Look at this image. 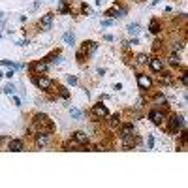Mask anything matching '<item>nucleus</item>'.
I'll return each instance as SVG.
<instances>
[{"mask_svg": "<svg viewBox=\"0 0 188 188\" xmlns=\"http://www.w3.org/2000/svg\"><path fill=\"white\" fill-rule=\"evenodd\" d=\"M34 126L38 128V132H47V134H51L53 132V122L49 121V117H47L45 113H36L34 115V119H32Z\"/></svg>", "mask_w": 188, "mask_h": 188, "instance_id": "1", "label": "nucleus"}, {"mask_svg": "<svg viewBox=\"0 0 188 188\" xmlns=\"http://www.w3.org/2000/svg\"><path fill=\"white\" fill-rule=\"evenodd\" d=\"M96 51H98V43H96V41H92V40H88V41H83L81 49L77 51V58L81 60V58H85V57H90V55H94Z\"/></svg>", "mask_w": 188, "mask_h": 188, "instance_id": "2", "label": "nucleus"}, {"mask_svg": "<svg viewBox=\"0 0 188 188\" xmlns=\"http://www.w3.org/2000/svg\"><path fill=\"white\" fill-rule=\"evenodd\" d=\"M32 83H34L38 88H41V90H51V88H53V81H51L49 77H45V75H40V74L32 75Z\"/></svg>", "mask_w": 188, "mask_h": 188, "instance_id": "3", "label": "nucleus"}, {"mask_svg": "<svg viewBox=\"0 0 188 188\" xmlns=\"http://www.w3.org/2000/svg\"><path fill=\"white\" fill-rule=\"evenodd\" d=\"M166 121H168V130L171 134H175L177 130L182 128V117H179V115H171L169 119H166Z\"/></svg>", "mask_w": 188, "mask_h": 188, "instance_id": "4", "label": "nucleus"}, {"mask_svg": "<svg viewBox=\"0 0 188 188\" xmlns=\"http://www.w3.org/2000/svg\"><path fill=\"white\" fill-rule=\"evenodd\" d=\"M126 11H128V10H126L124 6L115 4L113 8H109V10L105 11V15H107V17H111V19H115V17H124V15H126Z\"/></svg>", "mask_w": 188, "mask_h": 188, "instance_id": "5", "label": "nucleus"}, {"mask_svg": "<svg viewBox=\"0 0 188 188\" xmlns=\"http://www.w3.org/2000/svg\"><path fill=\"white\" fill-rule=\"evenodd\" d=\"M92 115H94V119H105V117L109 115V111H107V107L102 102H98L96 105H92Z\"/></svg>", "mask_w": 188, "mask_h": 188, "instance_id": "6", "label": "nucleus"}, {"mask_svg": "<svg viewBox=\"0 0 188 188\" xmlns=\"http://www.w3.org/2000/svg\"><path fill=\"white\" fill-rule=\"evenodd\" d=\"M149 119L154 124H162V122H166V113L160 111V109H151L149 111Z\"/></svg>", "mask_w": 188, "mask_h": 188, "instance_id": "7", "label": "nucleus"}, {"mask_svg": "<svg viewBox=\"0 0 188 188\" xmlns=\"http://www.w3.org/2000/svg\"><path fill=\"white\" fill-rule=\"evenodd\" d=\"M53 19H55V13H45L41 19H40V27L43 32L51 30V25H53Z\"/></svg>", "mask_w": 188, "mask_h": 188, "instance_id": "8", "label": "nucleus"}, {"mask_svg": "<svg viewBox=\"0 0 188 188\" xmlns=\"http://www.w3.org/2000/svg\"><path fill=\"white\" fill-rule=\"evenodd\" d=\"M137 85H139L141 90H149L152 87V79L145 74H137Z\"/></svg>", "mask_w": 188, "mask_h": 188, "instance_id": "9", "label": "nucleus"}, {"mask_svg": "<svg viewBox=\"0 0 188 188\" xmlns=\"http://www.w3.org/2000/svg\"><path fill=\"white\" fill-rule=\"evenodd\" d=\"M164 66H166V62H164L162 58H149V68H151V72L160 74L162 70H164Z\"/></svg>", "mask_w": 188, "mask_h": 188, "instance_id": "10", "label": "nucleus"}, {"mask_svg": "<svg viewBox=\"0 0 188 188\" xmlns=\"http://www.w3.org/2000/svg\"><path fill=\"white\" fill-rule=\"evenodd\" d=\"M36 145L38 147H47V145H49V134H47V132H38Z\"/></svg>", "mask_w": 188, "mask_h": 188, "instance_id": "11", "label": "nucleus"}, {"mask_svg": "<svg viewBox=\"0 0 188 188\" xmlns=\"http://www.w3.org/2000/svg\"><path fill=\"white\" fill-rule=\"evenodd\" d=\"M72 139L74 141H77L79 145H87L88 143V135L85 134V132H81V130H77V132H74V135H72Z\"/></svg>", "mask_w": 188, "mask_h": 188, "instance_id": "12", "label": "nucleus"}, {"mask_svg": "<svg viewBox=\"0 0 188 188\" xmlns=\"http://www.w3.org/2000/svg\"><path fill=\"white\" fill-rule=\"evenodd\" d=\"M23 147H25L23 139H10V143H8V149H10V151H13V152L23 151Z\"/></svg>", "mask_w": 188, "mask_h": 188, "instance_id": "13", "label": "nucleus"}, {"mask_svg": "<svg viewBox=\"0 0 188 188\" xmlns=\"http://www.w3.org/2000/svg\"><path fill=\"white\" fill-rule=\"evenodd\" d=\"M132 134H134V124H132V122L122 124L121 130H119V135H121V137H126V135H132Z\"/></svg>", "mask_w": 188, "mask_h": 188, "instance_id": "14", "label": "nucleus"}, {"mask_svg": "<svg viewBox=\"0 0 188 188\" xmlns=\"http://www.w3.org/2000/svg\"><path fill=\"white\" fill-rule=\"evenodd\" d=\"M28 68H30V70H36V72H45V70L49 68V64H47L45 60H40V62H34V64H30Z\"/></svg>", "mask_w": 188, "mask_h": 188, "instance_id": "15", "label": "nucleus"}, {"mask_svg": "<svg viewBox=\"0 0 188 188\" xmlns=\"http://www.w3.org/2000/svg\"><path fill=\"white\" fill-rule=\"evenodd\" d=\"M149 30H151V34H160L162 25H160V21H158V19H152V21H151V27H149Z\"/></svg>", "mask_w": 188, "mask_h": 188, "instance_id": "16", "label": "nucleus"}, {"mask_svg": "<svg viewBox=\"0 0 188 188\" xmlns=\"http://www.w3.org/2000/svg\"><path fill=\"white\" fill-rule=\"evenodd\" d=\"M171 81H173V77H171V74H168V72H160V83L162 85H171Z\"/></svg>", "mask_w": 188, "mask_h": 188, "instance_id": "17", "label": "nucleus"}, {"mask_svg": "<svg viewBox=\"0 0 188 188\" xmlns=\"http://www.w3.org/2000/svg\"><path fill=\"white\" fill-rule=\"evenodd\" d=\"M62 38H64V41H66L68 45H74V43H75V34H74V32H70V30H68V32H64V36H62Z\"/></svg>", "mask_w": 188, "mask_h": 188, "instance_id": "18", "label": "nucleus"}, {"mask_svg": "<svg viewBox=\"0 0 188 188\" xmlns=\"http://www.w3.org/2000/svg\"><path fill=\"white\" fill-rule=\"evenodd\" d=\"M109 124H111V126H119V124H121V113L111 115V117H109Z\"/></svg>", "mask_w": 188, "mask_h": 188, "instance_id": "19", "label": "nucleus"}, {"mask_svg": "<svg viewBox=\"0 0 188 188\" xmlns=\"http://www.w3.org/2000/svg\"><path fill=\"white\" fill-rule=\"evenodd\" d=\"M126 30H128V34H130V36H135V34L139 32V25H137V23H132V25H128V28H126Z\"/></svg>", "mask_w": 188, "mask_h": 188, "instance_id": "20", "label": "nucleus"}, {"mask_svg": "<svg viewBox=\"0 0 188 188\" xmlns=\"http://www.w3.org/2000/svg\"><path fill=\"white\" fill-rule=\"evenodd\" d=\"M147 62H149V57L145 53H141V55L135 57V64H147Z\"/></svg>", "mask_w": 188, "mask_h": 188, "instance_id": "21", "label": "nucleus"}, {"mask_svg": "<svg viewBox=\"0 0 188 188\" xmlns=\"http://www.w3.org/2000/svg\"><path fill=\"white\" fill-rule=\"evenodd\" d=\"M64 149H81V145L77 143V141H66V143H64Z\"/></svg>", "mask_w": 188, "mask_h": 188, "instance_id": "22", "label": "nucleus"}, {"mask_svg": "<svg viewBox=\"0 0 188 188\" xmlns=\"http://www.w3.org/2000/svg\"><path fill=\"white\" fill-rule=\"evenodd\" d=\"M58 11H60V13H70V8L66 6V0H60V4H58Z\"/></svg>", "mask_w": 188, "mask_h": 188, "instance_id": "23", "label": "nucleus"}, {"mask_svg": "<svg viewBox=\"0 0 188 188\" xmlns=\"http://www.w3.org/2000/svg\"><path fill=\"white\" fill-rule=\"evenodd\" d=\"M70 113H72L74 119H81V117H83V113H81L79 109H75V107H70Z\"/></svg>", "mask_w": 188, "mask_h": 188, "instance_id": "24", "label": "nucleus"}, {"mask_svg": "<svg viewBox=\"0 0 188 188\" xmlns=\"http://www.w3.org/2000/svg\"><path fill=\"white\" fill-rule=\"evenodd\" d=\"M169 64H171V66H181V60H179V57H177V55H171V58H169Z\"/></svg>", "mask_w": 188, "mask_h": 188, "instance_id": "25", "label": "nucleus"}, {"mask_svg": "<svg viewBox=\"0 0 188 188\" xmlns=\"http://www.w3.org/2000/svg\"><path fill=\"white\" fill-rule=\"evenodd\" d=\"M58 94H60V98H68V96H70V92H68L66 87H60V88H58Z\"/></svg>", "mask_w": 188, "mask_h": 188, "instance_id": "26", "label": "nucleus"}, {"mask_svg": "<svg viewBox=\"0 0 188 188\" xmlns=\"http://www.w3.org/2000/svg\"><path fill=\"white\" fill-rule=\"evenodd\" d=\"M4 92H6V94H13V92H15V87L10 83V85H6V87H4Z\"/></svg>", "mask_w": 188, "mask_h": 188, "instance_id": "27", "label": "nucleus"}, {"mask_svg": "<svg viewBox=\"0 0 188 188\" xmlns=\"http://www.w3.org/2000/svg\"><path fill=\"white\" fill-rule=\"evenodd\" d=\"M181 83H182V87H186V83H188V74H186V72L181 75Z\"/></svg>", "mask_w": 188, "mask_h": 188, "instance_id": "28", "label": "nucleus"}, {"mask_svg": "<svg viewBox=\"0 0 188 188\" xmlns=\"http://www.w3.org/2000/svg\"><path fill=\"white\" fill-rule=\"evenodd\" d=\"M68 83L70 85H77V77L75 75H68Z\"/></svg>", "mask_w": 188, "mask_h": 188, "instance_id": "29", "label": "nucleus"}, {"mask_svg": "<svg viewBox=\"0 0 188 188\" xmlns=\"http://www.w3.org/2000/svg\"><path fill=\"white\" fill-rule=\"evenodd\" d=\"M147 145H149V149H152V147H154V137H152V135H149V137H147Z\"/></svg>", "mask_w": 188, "mask_h": 188, "instance_id": "30", "label": "nucleus"}, {"mask_svg": "<svg viewBox=\"0 0 188 188\" xmlns=\"http://www.w3.org/2000/svg\"><path fill=\"white\" fill-rule=\"evenodd\" d=\"M113 25V19H105V21H102V27H111Z\"/></svg>", "mask_w": 188, "mask_h": 188, "instance_id": "31", "label": "nucleus"}, {"mask_svg": "<svg viewBox=\"0 0 188 188\" xmlns=\"http://www.w3.org/2000/svg\"><path fill=\"white\" fill-rule=\"evenodd\" d=\"M81 11H83V13H92V10H90L87 4H83V6H81Z\"/></svg>", "mask_w": 188, "mask_h": 188, "instance_id": "32", "label": "nucleus"}, {"mask_svg": "<svg viewBox=\"0 0 188 188\" xmlns=\"http://www.w3.org/2000/svg\"><path fill=\"white\" fill-rule=\"evenodd\" d=\"M182 47H184L182 43H175V45H173V51H181V49H182Z\"/></svg>", "mask_w": 188, "mask_h": 188, "instance_id": "33", "label": "nucleus"}, {"mask_svg": "<svg viewBox=\"0 0 188 188\" xmlns=\"http://www.w3.org/2000/svg\"><path fill=\"white\" fill-rule=\"evenodd\" d=\"M27 43H28V40H19L17 41V45H27Z\"/></svg>", "mask_w": 188, "mask_h": 188, "instance_id": "34", "label": "nucleus"}, {"mask_svg": "<svg viewBox=\"0 0 188 188\" xmlns=\"http://www.w3.org/2000/svg\"><path fill=\"white\" fill-rule=\"evenodd\" d=\"M4 75H6V77H8V79H11V75H13V68H11V70H10V72H8V74H4Z\"/></svg>", "mask_w": 188, "mask_h": 188, "instance_id": "35", "label": "nucleus"}, {"mask_svg": "<svg viewBox=\"0 0 188 188\" xmlns=\"http://www.w3.org/2000/svg\"><path fill=\"white\" fill-rule=\"evenodd\" d=\"M156 4H160V0H152V6H156Z\"/></svg>", "mask_w": 188, "mask_h": 188, "instance_id": "36", "label": "nucleus"}, {"mask_svg": "<svg viewBox=\"0 0 188 188\" xmlns=\"http://www.w3.org/2000/svg\"><path fill=\"white\" fill-rule=\"evenodd\" d=\"M2 17H4V11H0V19H2Z\"/></svg>", "mask_w": 188, "mask_h": 188, "instance_id": "37", "label": "nucleus"}]
</instances>
